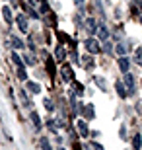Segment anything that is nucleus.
<instances>
[{"instance_id": "obj_1", "label": "nucleus", "mask_w": 142, "mask_h": 150, "mask_svg": "<svg viewBox=\"0 0 142 150\" xmlns=\"http://www.w3.org/2000/svg\"><path fill=\"white\" fill-rule=\"evenodd\" d=\"M86 49L90 55H95V53H101V47L95 39H86Z\"/></svg>"}, {"instance_id": "obj_2", "label": "nucleus", "mask_w": 142, "mask_h": 150, "mask_svg": "<svg viewBox=\"0 0 142 150\" xmlns=\"http://www.w3.org/2000/svg\"><path fill=\"white\" fill-rule=\"evenodd\" d=\"M16 23H18V28H20V31H22V33H28V31H29V25H28V18L23 16V14H20V16L16 18Z\"/></svg>"}, {"instance_id": "obj_3", "label": "nucleus", "mask_w": 142, "mask_h": 150, "mask_svg": "<svg viewBox=\"0 0 142 150\" xmlns=\"http://www.w3.org/2000/svg\"><path fill=\"white\" fill-rule=\"evenodd\" d=\"M123 82H125L126 90H129V94L132 96V94H134V76L126 72V74H125V80H123Z\"/></svg>"}, {"instance_id": "obj_4", "label": "nucleus", "mask_w": 142, "mask_h": 150, "mask_svg": "<svg viewBox=\"0 0 142 150\" xmlns=\"http://www.w3.org/2000/svg\"><path fill=\"white\" fill-rule=\"evenodd\" d=\"M29 119H31V123H33V127H35V131H41V127H43V125H41V119H39L37 113L31 111V113H29Z\"/></svg>"}, {"instance_id": "obj_5", "label": "nucleus", "mask_w": 142, "mask_h": 150, "mask_svg": "<svg viewBox=\"0 0 142 150\" xmlns=\"http://www.w3.org/2000/svg\"><path fill=\"white\" fill-rule=\"evenodd\" d=\"M129 67H131V61L126 59V57H121L119 59V68H121V72H129Z\"/></svg>"}, {"instance_id": "obj_6", "label": "nucleus", "mask_w": 142, "mask_h": 150, "mask_svg": "<svg viewBox=\"0 0 142 150\" xmlns=\"http://www.w3.org/2000/svg\"><path fill=\"white\" fill-rule=\"evenodd\" d=\"M76 127H78V133L82 134V137H88V125H86V121L78 119V121H76Z\"/></svg>"}, {"instance_id": "obj_7", "label": "nucleus", "mask_w": 142, "mask_h": 150, "mask_svg": "<svg viewBox=\"0 0 142 150\" xmlns=\"http://www.w3.org/2000/svg\"><path fill=\"white\" fill-rule=\"evenodd\" d=\"M115 90H117V94H119L121 98H126V94H129V90H126V86L123 82H117V84H115Z\"/></svg>"}, {"instance_id": "obj_8", "label": "nucleus", "mask_w": 142, "mask_h": 150, "mask_svg": "<svg viewBox=\"0 0 142 150\" xmlns=\"http://www.w3.org/2000/svg\"><path fill=\"white\" fill-rule=\"evenodd\" d=\"M95 33H97V37L101 39V41H107V37H109V31H107V28H105V25H99Z\"/></svg>"}, {"instance_id": "obj_9", "label": "nucleus", "mask_w": 142, "mask_h": 150, "mask_svg": "<svg viewBox=\"0 0 142 150\" xmlns=\"http://www.w3.org/2000/svg\"><path fill=\"white\" fill-rule=\"evenodd\" d=\"M60 72H62V76H64V80L66 82H72V68L70 67H60Z\"/></svg>"}, {"instance_id": "obj_10", "label": "nucleus", "mask_w": 142, "mask_h": 150, "mask_svg": "<svg viewBox=\"0 0 142 150\" xmlns=\"http://www.w3.org/2000/svg\"><path fill=\"white\" fill-rule=\"evenodd\" d=\"M2 16H4L6 23H12V22H14V18H12V10L8 8V6H4V8H2Z\"/></svg>"}, {"instance_id": "obj_11", "label": "nucleus", "mask_w": 142, "mask_h": 150, "mask_svg": "<svg viewBox=\"0 0 142 150\" xmlns=\"http://www.w3.org/2000/svg\"><path fill=\"white\" fill-rule=\"evenodd\" d=\"M12 61H14V64H16V68H25V67H23V64H25V62H23L22 59H20V55H18L16 51H14V53H12Z\"/></svg>"}, {"instance_id": "obj_12", "label": "nucleus", "mask_w": 142, "mask_h": 150, "mask_svg": "<svg viewBox=\"0 0 142 150\" xmlns=\"http://www.w3.org/2000/svg\"><path fill=\"white\" fill-rule=\"evenodd\" d=\"M55 57H57V61H64V59H66V49L59 45L57 51H55Z\"/></svg>"}, {"instance_id": "obj_13", "label": "nucleus", "mask_w": 142, "mask_h": 150, "mask_svg": "<svg viewBox=\"0 0 142 150\" xmlns=\"http://www.w3.org/2000/svg\"><path fill=\"white\" fill-rule=\"evenodd\" d=\"M28 90L31 92V94H39V92H41V86H39L37 82H31V80H28Z\"/></svg>"}, {"instance_id": "obj_14", "label": "nucleus", "mask_w": 142, "mask_h": 150, "mask_svg": "<svg viewBox=\"0 0 142 150\" xmlns=\"http://www.w3.org/2000/svg\"><path fill=\"white\" fill-rule=\"evenodd\" d=\"M86 28H88L90 33H95V31H97V25H95V20H93V18H90L86 22Z\"/></svg>"}, {"instance_id": "obj_15", "label": "nucleus", "mask_w": 142, "mask_h": 150, "mask_svg": "<svg viewBox=\"0 0 142 150\" xmlns=\"http://www.w3.org/2000/svg\"><path fill=\"white\" fill-rule=\"evenodd\" d=\"M84 115H86L88 119H93V117H95V109H93V105H84Z\"/></svg>"}, {"instance_id": "obj_16", "label": "nucleus", "mask_w": 142, "mask_h": 150, "mask_svg": "<svg viewBox=\"0 0 142 150\" xmlns=\"http://www.w3.org/2000/svg\"><path fill=\"white\" fill-rule=\"evenodd\" d=\"M115 53H117L119 57H125L126 55V45L125 43H119L117 47H115Z\"/></svg>"}, {"instance_id": "obj_17", "label": "nucleus", "mask_w": 142, "mask_h": 150, "mask_svg": "<svg viewBox=\"0 0 142 150\" xmlns=\"http://www.w3.org/2000/svg\"><path fill=\"white\" fill-rule=\"evenodd\" d=\"M132 148H134V150H140L142 148V137H140V134L134 137V140H132Z\"/></svg>"}, {"instance_id": "obj_18", "label": "nucleus", "mask_w": 142, "mask_h": 150, "mask_svg": "<svg viewBox=\"0 0 142 150\" xmlns=\"http://www.w3.org/2000/svg\"><path fill=\"white\" fill-rule=\"evenodd\" d=\"M43 105L47 107V111H51V113H53V109H55V103H53V100H51V98H45V100H43Z\"/></svg>"}, {"instance_id": "obj_19", "label": "nucleus", "mask_w": 142, "mask_h": 150, "mask_svg": "<svg viewBox=\"0 0 142 150\" xmlns=\"http://www.w3.org/2000/svg\"><path fill=\"white\" fill-rule=\"evenodd\" d=\"M93 80H95V84H97V88H99V90H103V92H107V86H105V80H103V78L95 76Z\"/></svg>"}, {"instance_id": "obj_20", "label": "nucleus", "mask_w": 142, "mask_h": 150, "mask_svg": "<svg viewBox=\"0 0 142 150\" xmlns=\"http://www.w3.org/2000/svg\"><path fill=\"white\" fill-rule=\"evenodd\" d=\"M39 144H41V150H53V148H51V142H49L47 139H45V137H43L41 140H39Z\"/></svg>"}, {"instance_id": "obj_21", "label": "nucleus", "mask_w": 142, "mask_h": 150, "mask_svg": "<svg viewBox=\"0 0 142 150\" xmlns=\"http://www.w3.org/2000/svg\"><path fill=\"white\" fill-rule=\"evenodd\" d=\"M12 45H14V47H16V49H22V47H23L22 39H18L16 35H14V37H12Z\"/></svg>"}, {"instance_id": "obj_22", "label": "nucleus", "mask_w": 142, "mask_h": 150, "mask_svg": "<svg viewBox=\"0 0 142 150\" xmlns=\"http://www.w3.org/2000/svg\"><path fill=\"white\" fill-rule=\"evenodd\" d=\"M82 62H84V67H86V68L93 67V61H92V57H84V59H82Z\"/></svg>"}, {"instance_id": "obj_23", "label": "nucleus", "mask_w": 142, "mask_h": 150, "mask_svg": "<svg viewBox=\"0 0 142 150\" xmlns=\"http://www.w3.org/2000/svg\"><path fill=\"white\" fill-rule=\"evenodd\" d=\"M47 127H49L53 133H57V131H59V125H57V121H47Z\"/></svg>"}, {"instance_id": "obj_24", "label": "nucleus", "mask_w": 142, "mask_h": 150, "mask_svg": "<svg viewBox=\"0 0 142 150\" xmlns=\"http://www.w3.org/2000/svg\"><path fill=\"white\" fill-rule=\"evenodd\" d=\"M18 78H20V80H25V82H28V74H25V70H23V68H18Z\"/></svg>"}, {"instance_id": "obj_25", "label": "nucleus", "mask_w": 142, "mask_h": 150, "mask_svg": "<svg viewBox=\"0 0 142 150\" xmlns=\"http://www.w3.org/2000/svg\"><path fill=\"white\" fill-rule=\"evenodd\" d=\"M20 96H22V103H23V105H29V101H28V94H25V90H22V92H20Z\"/></svg>"}, {"instance_id": "obj_26", "label": "nucleus", "mask_w": 142, "mask_h": 150, "mask_svg": "<svg viewBox=\"0 0 142 150\" xmlns=\"http://www.w3.org/2000/svg\"><path fill=\"white\" fill-rule=\"evenodd\" d=\"M23 62H25V64H33L35 61H33V59H31L29 55H25V57H23Z\"/></svg>"}, {"instance_id": "obj_27", "label": "nucleus", "mask_w": 142, "mask_h": 150, "mask_svg": "<svg viewBox=\"0 0 142 150\" xmlns=\"http://www.w3.org/2000/svg\"><path fill=\"white\" fill-rule=\"evenodd\" d=\"M136 61L142 64V49H138V51H136Z\"/></svg>"}, {"instance_id": "obj_28", "label": "nucleus", "mask_w": 142, "mask_h": 150, "mask_svg": "<svg viewBox=\"0 0 142 150\" xmlns=\"http://www.w3.org/2000/svg\"><path fill=\"white\" fill-rule=\"evenodd\" d=\"M103 51H105V53H111V45L107 43V41H105V45H103Z\"/></svg>"}, {"instance_id": "obj_29", "label": "nucleus", "mask_w": 142, "mask_h": 150, "mask_svg": "<svg viewBox=\"0 0 142 150\" xmlns=\"http://www.w3.org/2000/svg\"><path fill=\"white\" fill-rule=\"evenodd\" d=\"M92 146H93V150H103V148H101V144H99V142H92Z\"/></svg>"}, {"instance_id": "obj_30", "label": "nucleus", "mask_w": 142, "mask_h": 150, "mask_svg": "<svg viewBox=\"0 0 142 150\" xmlns=\"http://www.w3.org/2000/svg\"><path fill=\"white\" fill-rule=\"evenodd\" d=\"M76 4H78V8H80V12H84V2L82 0H76Z\"/></svg>"}, {"instance_id": "obj_31", "label": "nucleus", "mask_w": 142, "mask_h": 150, "mask_svg": "<svg viewBox=\"0 0 142 150\" xmlns=\"http://www.w3.org/2000/svg\"><path fill=\"white\" fill-rule=\"evenodd\" d=\"M119 134H121V137H123V139H125V137H126V131H125V127H121V131H119Z\"/></svg>"}, {"instance_id": "obj_32", "label": "nucleus", "mask_w": 142, "mask_h": 150, "mask_svg": "<svg viewBox=\"0 0 142 150\" xmlns=\"http://www.w3.org/2000/svg\"><path fill=\"white\" fill-rule=\"evenodd\" d=\"M31 6H39V0H31Z\"/></svg>"}, {"instance_id": "obj_33", "label": "nucleus", "mask_w": 142, "mask_h": 150, "mask_svg": "<svg viewBox=\"0 0 142 150\" xmlns=\"http://www.w3.org/2000/svg\"><path fill=\"white\" fill-rule=\"evenodd\" d=\"M59 150H66V148H59Z\"/></svg>"}]
</instances>
